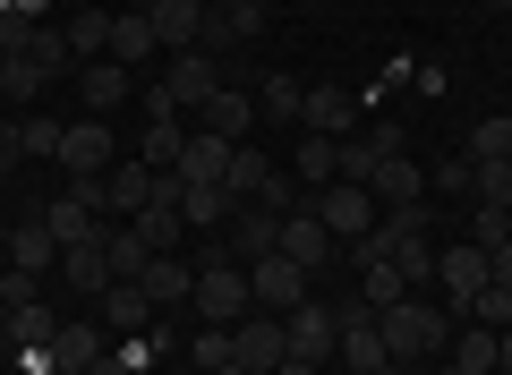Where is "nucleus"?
Returning <instances> with one entry per match:
<instances>
[{"instance_id":"nucleus-1","label":"nucleus","mask_w":512,"mask_h":375,"mask_svg":"<svg viewBox=\"0 0 512 375\" xmlns=\"http://www.w3.org/2000/svg\"><path fill=\"white\" fill-rule=\"evenodd\" d=\"M376 324H384V350L393 358H410V367H427V358L453 341V324H444V307H427V299H393V307H376Z\"/></svg>"},{"instance_id":"nucleus-2","label":"nucleus","mask_w":512,"mask_h":375,"mask_svg":"<svg viewBox=\"0 0 512 375\" xmlns=\"http://www.w3.org/2000/svg\"><path fill=\"white\" fill-rule=\"evenodd\" d=\"M308 214H316V222H325V231H333V239H342V248H359V239H367V231H376V214H384V205H376V197H367L359 179H325V188H316V205H308Z\"/></svg>"},{"instance_id":"nucleus-3","label":"nucleus","mask_w":512,"mask_h":375,"mask_svg":"<svg viewBox=\"0 0 512 375\" xmlns=\"http://www.w3.org/2000/svg\"><path fill=\"white\" fill-rule=\"evenodd\" d=\"M282 341H291V358H308V367H325V358L342 350V316H333L325 299H299L291 316H282Z\"/></svg>"},{"instance_id":"nucleus-4","label":"nucleus","mask_w":512,"mask_h":375,"mask_svg":"<svg viewBox=\"0 0 512 375\" xmlns=\"http://www.w3.org/2000/svg\"><path fill=\"white\" fill-rule=\"evenodd\" d=\"M308 282H316V273H308V265H291L282 248L248 265V290H256V307H265V316H291V307L308 299Z\"/></svg>"},{"instance_id":"nucleus-5","label":"nucleus","mask_w":512,"mask_h":375,"mask_svg":"<svg viewBox=\"0 0 512 375\" xmlns=\"http://www.w3.org/2000/svg\"><path fill=\"white\" fill-rule=\"evenodd\" d=\"M163 197L180 205V222H188V231H222V222L239 214V197H231V188H205V179H188V171H163Z\"/></svg>"},{"instance_id":"nucleus-6","label":"nucleus","mask_w":512,"mask_h":375,"mask_svg":"<svg viewBox=\"0 0 512 375\" xmlns=\"http://www.w3.org/2000/svg\"><path fill=\"white\" fill-rule=\"evenodd\" d=\"M103 222H111V214L86 197V188H69V197H52V205H43V231L60 239V256H69V248H94V239H103Z\"/></svg>"},{"instance_id":"nucleus-7","label":"nucleus","mask_w":512,"mask_h":375,"mask_svg":"<svg viewBox=\"0 0 512 375\" xmlns=\"http://www.w3.org/2000/svg\"><path fill=\"white\" fill-rule=\"evenodd\" d=\"M231 358L248 375H274L282 358H291V341H282V324H265V307H248V316L231 324Z\"/></svg>"},{"instance_id":"nucleus-8","label":"nucleus","mask_w":512,"mask_h":375,"mask_svg":"<svg viewBox=\"0 0 512 375\" xmlns=\"http://www.w3.org/2000/svg\"><path fill=\"white\" fill-rule=\"evenodd\" d=\"M163 86H171V103H180V111H197V103H214V94H222V60L214 52H171Z\"/></svg>"},{"instance_id":"nucleus-9","label":"nucleus","mask_w":512,"mask_h":375,"mask_svg":"<svg viewBox=\"0 0 512 375\" xmlns=\"http://www.w3.org/2000/svg\"><path fill=\"white\" fill-rule=\"evenodd\" d=\"M60 171L69 179H103L111 171V128L103 120H69L60 128Z\"/></svg>"},{"instance_id":"nucleus-10","label":"nucleus","mask_w":512,"mask_h":375,"mask_svg":"<svg viewBox=\"0 0 512 375\" xmlns=\"http://www.w3.org/2000/svg\"><path fill=\"white\" fill-rule=\"evenodd\" d=\"M222 248H231L239 265L274 256V248H282V214H274V205H239V214H231V239H222Z\"/></svg>"},{"instance_id":"nucleus-11","label":"nucleus","mask_w":512,"mask_h":375,"mask_svg":"<svg viewBox=\"0 0 512 375\" xmlns=\"http://www.w3.org/2000/svg\"><path fill=\"white\" fill-rule=\"evenodd\" d=\"M299 120H308V137H350V120H359V94L350 86H308V103H299Z\"/></svg>"},{"instance_id":"nucleus-12","label":"nucleus","mask_w":512,"mask_h":375,"mask_svg":"<svg viewBox=\"0 0 512 375\" xmlns=\"http://www.w3.org/2000/svg\"><path fill=\"white\" fill-rule=\"evenodd\" d=\"M197 128H205V137H222V145H248V128H256V94L222 86L214 103H197Z\"/></svg>"},{"instance_id":"nucleus-13","label":"nucleus","mask_w":512,"mask_h":375,"mask_svg":"<svg viewBox=\"0 0 512 375\" xmlns=\"http://www.w3.org/2000/svg\"><path fill=\"white\" fill-rule=\"evenodd\" d=\"M436 282H444V299H453V307H470L478 290L495 282V273H487V248H470V239H461L453 256H436Z\"/></svg>"},{"instance_id":"nucleus-14","label":"nucleus","mask_w":512,"mask_h":375,"mask_svg":"<svg viewBox=\"0 0 512 375\" xmlns=\"http://www.w3.org/2000/svg\"><path fill=\"white\" fill-rule=\"evenodd\" d=\"M154 52H163V43H154L146 9H111V60H120V69H146Z\"/></svg>"},{"instance_id":"nucleus-15","label":"nucleus","mask_w":512,"mask_h":375,"mask_svg":"<svg viewBox=\"0 0 512 375\" xmlns=\"http://www.w3.org/2000/svg\"><path fill=\"white\" fill-rule=\"evenodd\" d=\"M154 43L163 52H197V26H205V0H154Z\"/></svg>"},{"instance_id":"nucleus-16","label":"nucleus","mask_w":512,"mask_h":375,"mask_svg":"<svg viewBox=\"0 0 512 375\" xmlns=\"http://www.w3.org/2000/svg\"><path fill=\"white\" fill-rule=\"evenodd\" d=\"M367 197H376V205H419V197H427V171H419L410 154H384L376 179H367Z\"/></svg>"},{"instance_id":"nucleus-17","label":"nucleus","mask_w":512,"mask_h":375,"mask_svg":"<svg viewBox=\"0 0 512 375\" xmlns=\"http://www.w3.org/2000/svg\"><path fill=\"white\" fill-rule=\"evenodd\" d=\"M137 282H146L154 316H163V307H188V290H197V265H188V256H154V265L137 273Z\"/></svg>"},{"instance_id":"nucleus-18","label":"nucleus","mask_w":512,"mask_h":375,"mask_svg":"<svg viewBox=\"0 0 512 375\" xmlns=\"http://www.w3.org/2000/svg\"><path fill=\"white\" fill-rule=\"evenodd\" d=\"M77 94H86V111H120L128 94H137V69H120V60H86Z\"/></svg>"},{"instance_id":"nucleus-19","label":"nucleus","mask_w":512,"mask_h":375,"mask_svg":"<svg viewBox=\"0 0 512 375\" xmlns=\"http://www.w3.org/2000/svg\"><path fill=\"white\" fill-rule=\"evenodd\" d=\"M103 324H120V341L154 333V299H146V282H111V290H103Z\"/></svg>"},{"instance_id":"nucleus-20","label":"nucleus","mask_w":512,"mask_h":375,"mask_svg":"<svg viewBox=\"0 0 512 375\" xmlns=\"http://www.w3.org/2000/svg\"><path fill=\"white\" fill-rule=\"evenodd\" d=\"M128 231L146 239L154 256H180V239H188V222H180V205H171V197H154L146 214H128Z\"/></svg>"},{"instance_id":"nucleus-21","label":"nucleus","mask_w":512,"mask_h":375,"mask_svg":"<svg viewBox=\"0 0 512 375\" xmlns=\"http://www.w3.org/2000/svg\"><path fill=\"white\" fill-rule=\"evenodd\" d=\"M282 256H291V265H325V256H333V231H325V222H316V214H282Z\"/></svg>"},{"instance_id":"nucleus-22","label":"nucleus","mask_w":512,"mask_h":375,"mask_svg":"<svg viewBox=\"0 0 512 375\" xmlns=\"http://www.w3.org/2000/svg\"><path fill=\"white\" fill-rule=\"evenodd\" d=\"M444 350H453V367H461V375H495V367H504V341H495L487 324H461Z\"/></svg>"},{"instance_id":"nucleus-23","label":"nucleus","mask_w":512,"mask_h":375,"mask_svg":"<svg viewBox=\"0 0 512 375\" xmlns=\"http://www.w3.org/2000/svg\"><path fill=\"white\" fill-rule=\"evenodd\" d=\"M103 256H111V282H137V273L154 265V248L128 231V222H103Z\"/></svg>"},{"instance_id":"nucleus-24","label":"nucleus","mask_w":512,"mask_h":375,"mask_svg":"<svg viewBox=\"0 0 512 375\" xmlns=\"http://www.w3.org/2000/svg\"><path fill=\"white\" fill-rule=\"evenodd\" d=\"M94 358H103V333H94V324H60L52 350H43V367H94Z\"/></svg>"},{"instance_id":"nucleus-25","label":"nucleus","mask_w":512,"mask_h":375,"mask_svg":"<svg viewBox=\"0 0 512 375\" xmlns=\"http://www.w3.org/2000/svg\"><path fill=\"white\" fill-rule=\"evenodd\" d=\"M180 171H188V179H205V188H222V171H231V145H222V137H205V128H188Z\"/></svg>"},{"instance_id":"nucleus-26","label":"nucleus","mask_w":512,"mask_h":375,"mask_svg":"<svg viewBox=\"0 0 512 375\" xmlns=\"http://www.w3.org/2000/svg\"><path fill=\"white\" fill-rule=\"evenodd\" d=\"M60 273H69V290L103 299V290H111V256H103V239H94V248H69V256H60Z\"/></svg>"},{"instance_id":"nucleus-27","label":"nucleus","mask_w":512,"mask_h":375,"mask_svg":"<svg viewBox=\"0 0 512 375\" xmlns=\"http://www.w3.org/2000/svg\"><path fill=\"white\" fill-rule=\"evenodd\" d=\"M52 256H60V239L43 231V214H35V222H18V231H9V265H26V273H43V265H52Z\"/></svg>"},{"instance_id":"nucleus-28","label":"nucleus","mask_w":512,"mask_h":375,"mask_svg":"<svg viewBox=\"0 0 512 375\" xmlns=\"http://www.w3.org/2000/svg\"><path fill=\"white\" fill-rule=\"evenodd\" d=\"M69 52L77 60H111V9H77V18H69Z\"/></svg>"},{"instance_id":"nucleus-29","label":"nucleus","mask_w":512,"mask_h":375,"mask_svg":"<svg viewBox=\"0 0 512 375\" xmlns=\"http://www.w3.org/2000/svg\"><path fill=\"white\" fill-rule=\"evenodd\" d=\"M180 154H188V128H180V120H146V154H137V162H154V171H180Z\"/></svg>"},{"instance_id":"nucleus-30","label":"nucleus","mask_w":512,"mask_h":375,"mask_svg":"<svg viewBox=\"0 0 512 375\" xmlns=\"http://www.w3.org/2000/svg\"><path fill=\"white\" fill-rule=\"evenodd\" d=\"M43 77H52V69H43V60H26V52H9V60H0V94H9V103H35V94H43Z\"/></svg>"},{"instance_id":"nucleus-31","label":"nucleus","mask_w":512,"mask_h":375,"mask_svg":"<svg viewBox=\"0 0 512 375\" xmlns=\"http://www.w3.org/2000/svg\"><path fill=\"white\" fill-rule=\"evenodd\" d=\"M52 333H60V324H52V307H9V341H18V350H52Z\"/></svg>"},{"instance_id":"nucleus-32","label":"nucleus","mask_w":512,"mask_h":375,"mask_svg":"<svg viewBox=\"0 0 512 375\" xmlns=\"http://www.w3.org/2000/svg\"><path fill=\"white\" fill-rule=\"evenodd\" d=\"M188 367H197V375L231 367V324H197V333H188Z\"/></svg>"},{"instance_id":"nucleus-33","label":"nucleus","mask_w":512,"mask_h":375,"mask_svg":"<svg viewBox=\"0 0 512 375\" xmlns=\"http://www.w3.org/2000/svg\"><path fill=\"white\" fill-rule=\"evenodd\" d=\"M299 179H308V188L342 179V145H333V137H308V145H299Z\"/></svg>"},{"instance_id":"nucleus-34","label":"nucleus","mask_w":512,"mask_h":375,"mask_svg":"<svg viewBox=\"0 0 512 375\" xmlns=\"http://www.w3.org/2000/svg\"><path fill=\"white\" fill-rule=\"evenodd\" d=\"M470 205H512V162H470Z\"/></svg>"},{"instance_id":"nucleus-35","label":"nucleus","mask_w":512,"mask_h":375,"mask_svg":"<svg viewBox=\"0 0 512 375\" xmlns=\"http://www.w3.org/2000/svg\"><path fill=\"white\" fill-rule=\"evenodd\" d=\"M470 162H512V111H504V120H478V128H470Z\"/></svg>"},{"instance_id":"nucleus-36","label":"nucleus","mask_w":512,"mask_h":375,"mask_svg":"<svg viewBox=\"0 0 512 375\" xmlns=\"http://www.w3.org/2000/svg\"><path fill=\"white\" fill-rule=\"evenodd\" d=\"M299 103H308V86H299V77H265V94H256V111H265V120H299Z\"/></svg>"},{"instance_id":"nucleus-37","label":"nucleus","mask_w":512,"mask_h":375,"mask_svg":"<svg viewBox=\"0 0 512 375\" xmlns=\"http://www.w3.org/2000/svg\"><path fill=\"white\" fill-rule=\"evenodd\" d=\"M26 60H43V69L60 77V69L77 60V52H69V26H35V35H26Z\"/></svg>"},{"instance_id":"nucleus-38","label":"nucleus","mask_w":512,"mask_h":375,"mask_svg":"<svg viewBox=\"0 0 512 375\" xmlns=\"http://www.w3.org/2000/svg\"><path fill=\"white\" fill-rule=\"evenodd\" d=\"M470 248H512V205H478L470 214Z\"/></svg>"},{"instance_id":"nucleus-39","label":"nucleus","mask_w":512,"mask_h":375,"mask_svg":"<svg viewBox=\"0 0 512 375\" xmlns=\"http://www.w3.org/2000/svg\"><path fill=\"white\" fill-rule=\"evenodd\" d=\"M461 316H470V324H487V333H504V324H512V290H504V282H487L470 307H461Z\"/></svg>"},{"instance_id":"nucleus-40","label":"nucleus","mask_w":512,"mask_h":375,"mask_svg":"<svg viewBox=\"0 0 512 375\" xmlns=\"http://www.w3.org/2000/svg\"><path fill=\"white\" fill-rule=\"evenodd\" d=\"M393 299H410V282L393 273V256H376L367 265V307H393Z\"/></svg>"},{"instance_id":"nucleus-41","label":"nucleus","mask_w":512,"mask_h":375,"mask_svg":"<svg viewBox=\"0 0 512 375\" xmlns=\"http://www.w3.org/2000/svg\"><path fill=\"white\" fill-rule=\"evenodd\" d=\"M35 282H43V273H26V265H9V273H0V299H9V307H35V299H43Z\"/></svg>"},{"instance_id":"nucleus-42","label":"nucleus","mask_w":512,"mask_h":375,"mask_svg":"<svg viewBox=\"0 0 512 375\" xmlns=\"http://www.w3.org/2000/svg\"><path fill=\"white\" fill-rule=\"evenodd\" d=\"M26 128V154H52L60 162V120H18Z\"/></svg>"},{"instance_id":"nucleus-43","label":"nucleus","mask_w":512,"mask_h":375,"mask_svg":"<svg viewBox=\"0 0 512 375\" xmlns=\"http://www.w3.org/2000/svg\"><path fill=\"white\" fill-rule=\"evenodd\" d=\"M18 162H26V128H18V120H0V179L18 171Z\"/></svg>"},{"instance_id":"nucleus-44","label":"nucleus","mask_w":512,"mask_h":375,"mask_svg":"<svg viewBox=\"0 0 512 375\" xmlns=\"http://www.w3.org/2000/svg\"><path fill=\"white\" fill-rule=\"evenodd\" d=\"M137 103H146V120H180V103H171L163 77H154V86H137Z\"/></svg>"},{"instance_id":"nucleus-45","label":"nucleus","mask_w":512,"mask_h":375,"mask_svg":"<svg viewBox=\"0 0 512 375\" xmlns=\"http://www.w3.org/2000/svg\"><path fill=\"white\" fill-rule=\"evenodd\" d=\"M427 188H453V197H470V154H453L436 179H427Z\"/></svg>"},{"instance_id":"nucleus-46","label":"nucleus","mask_w":512,"mask_h":375,"mask_svg":"<svg viewBox=\"0 0 512 375\" xmlns=\"http://www.w3.org/2000/svg\"><path fill=\"white\" fill-rule=\"evenodd\" d=\"M487 273H495V282L512 290V248H487Z\"/></svg>"},{"instance_id":"nucleus-47","label":"nucleus","mask_w":512,"mask_h":375,"mask_svg":"<svg viewBox=\"0 0 512 375\" xmlns=\"http://www.w3.org/2000/svg\"><path fill=\"white\" fill-rule=\"evenodd\" d=\"M94 375H137V367H128L120 350H103V358H94Z\"/></svg>"},{"instance_id":"nucleus-48","label":"nucleus","mask_w":512,"mask_h":375,"mask_svg":"<svg viewBox=\"0 0 512 375\" xmlns=\"http://www.w3.org/2000/svg\"><path fill=\"white\" fill-rule=\"evenodd\" d=\"M274 375H325V367H308V358H282V367Z\"/></svg>"},{"instance_id":"nucleus-49","label":"nucleus","mask_w":512,"mask_h":375,"mask_svg":"<svg viewBox=\"0 0 512 375\" xmlns=\"http://www.w3.org/2000/svg\"><path fill=\"white\" fill-rule=\"evenodd\" d=\"M376 375H419V367H410V358H384V367Z\"/></svg>"},{"instance_id":"nucleus-50","label":"nucleus","mask_w":512,"mask_h":375,"mask_svg":"<svg viewBox=\"0 0 512 375\" xmlns=\"http://www.w3.org/2000/svg\"><path fill=\"white\" fill-rule=\"evenodd\" d=\"M495 341H504V375H512V324H504V333H495Z\"/></svg>"},{"instance_id":"nucleus-51","label":"nucleus","mask_w":512,"mask_h":375,"mask_svg":"<svg viewBox=\"0 0 512 375\" xmlns=\"http://www.w3.org/2000/svg\"><path fill=\"white\" fill-rule=\"evenodd\" d=\"M43 375H94V367H43Z\"/></svg>"},{"instance_id":"nucleus-52","label":"nucleus","mask_w":512,"mask_h":375,"mask_svg":"<svg viewBox=\"0 0 512 375\" xmlns=\"http://www.w3.org/2000/svg\"><path fill=\"white\" fill-rule=\"evenodd\" d=\"M205 9H248V0H205Z\"/></svg>"},{"instance_id":"nucleus-53","label":"nucleus","mask_w":512,"mask_h":375,"mask_svg":"<svg viewBox=\"0 0 512 375\" xmlns=\"http://www.w3.org/2000/svg\"><path fill=\"white\" fill-rule=\"evenodd\" d=\"M214 375H248V367H239V358H231V367H214Z\"/></svg>"},{"instance_id":"nucleus-54","label":"nucleus","mask_w":512,"mask_h":375,"mask_svg":"<svg viewBox=\"0 0 512 375\" xmlns=\"http://www.w3.org/2000/svg\"><path fill=\"white\" fill-rule=\"evenodd\" d=\"M120 9H154V0H120Z\"/></svg>"},{"instance_id":"nucleus-55","label":"nucleus","mask_w":512,"mask_h":375,"mask_svg":"<svg viewBox=\"0 0 512 375\" xmlns=\"http://www.w3.org/2000/svg\"><path fill=\"white\" fill-rule=\"evenodd\" d=\"M77 9H111V0H77Z\"/></svg>"},{"instance_id":"nucleus-56","label":"nucleus","mask_w":512,"mask_h":375,"mask_svg":"<svg viewBox=\"0 0 512 375\" xmlns=\"http://www.w3.org/2000/svg\"><path fill=\"white\" fill-rule=\"evenodd\" d=\"M0 333H9V299H0Z\"/></svg>"},{"instance_id":"nucleus-57","label":"nucleus","mask_w":512,"mask_h":375,"mask_svg":"<svg viewBox=\"0 0 512 375\" xmlns=\"http://www.w3.org/2000/svg\"><path fill=\"white\" fill-rule=\"evenodd\" d=\"M325 375H359V367H325Z\"/></svg>"},{"instance_id":"nucleus-58","label":"nucleus","mask_w":512,"mask_h":375,"mask_svg":"<svg viewBox=\"0 0 512 375\" xmlns=\"http://www.w3.org/2000/svg\"><path fill=\"white\" fill-rule=\"evenodd\" d=\"M180 375H197V367H188V358H180Z\"/></svg>"},{"instance_id":"nucleus-59","label":"nucleus","mask_w":512,"mask_h":375,"mask_svg":"<svg viewBox=\"0 0 512 375\" xmlns=\"http://www.w3.org/2000/svg\"><path fill=\"white\" fill-rule=\"evenodd\" d=\"M436 375H461V367H436Z\"/></svg>"},{"instance_id":"nucleus-60","label":"nucleus","mask_w":512,"mask_h":375,"mask_svg":"<svg viewBox=\"0 0 512 375\" xmlns=\"http://www.w3.org/2000/svg\"><path fill=\"white\" fill-rule=\"evenodd\" d=\"M487 9H495V0H487Z\"/></svg>"},{"instance_id":"nucleus-61","label":"nucleus","mask_w":512,"mask_h":375,"mask_svg":"<svg viewBox=\"0 0 512 375\" xmlns=\"http://www.w3.org/2000/svg\"><path fill=\"white\" fill-rule=\"evenodd\" d=\"M495 375H504V367H495Z\"/></svg>"}]
</instances>
